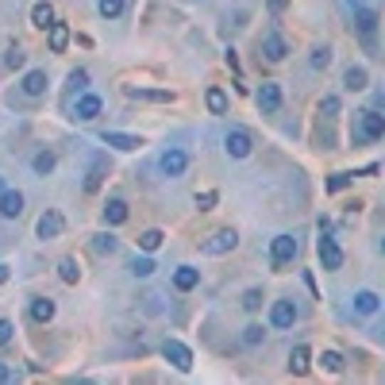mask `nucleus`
I'll return each mask as SVG.
<instances>
[{"mask_svg": "<svg viewBox=\"0 0 385 385\" xmlns=\"http://www.w3.org/2000/svg\"><path fill=\"white\" fill-rule=\"evenodd\" d=\"M100 143L105 147H116V150H139L143 139L139 135H127V131H100Z\"/></svg>", "mask_w": 385, "mask_h": 385, "instance_id": "a211bd4d", "label": "nucleus"}, {"mask_svg": "<svg viewBox=\"0 0 385 385\" xmlns=\"http://www.w3.org/2000/svg\"><path fill=\"white\" fill-rule=\"evenodd\" d=\"M347 8H351V12H359V8H366V0H347Z\"/></svg>", "mask_w": 385, "mask_h": 385, "instance_id": "09e8293b", "label": "nucleus"}, {"mask_svg": "<svg viewBox=\"0 0 385 385\" xmlns=\"http://www.w3.org/2000/svg\"><path fill=\"white\" fill-rule=\"evenodd\" d=\"M4 65H8V70H23V65H27V54H23V46H12V51L4 54Z\"/></svg>", "mask_w": 385, "mask_h": 385, "instance_id": "ea45409f", "label": "nucleus"}, {"mask_svg": "<svg viewBox=\"0 0 385 385\" xmlns=\"http://www.w3.org/2000/svg\"><path fill=\"white\" fill-rule=\"evenodd\" d=\"M316 258H320V266L327 274L343 270V247L332 239V231H320V239H316Z\"/></svg>", "mask_w": 385, "mask_h": 385, "instance_id": "20e7f679", "label": "nucleus"}, {"mask_svg": "<svg viewBox=\"0 0 385 385\" xmlns=\"http://www.w3.org/2000/svg\"><path fill=\"white\" fill-rule=\"evenodd\" d=\"M8 278H12V270H8V266H4V262H0V285H4V281H8Z\"/></svg>", "mask_w": 385, "mask_h": 385, "instance_id": "de8ad7c7", "label": "nucleus"}, {"mask_svg": "<svg viewBox=\"0 0 385 385\" xmlns=\"http://www.w3.org/2000/svg\"><path fill=\"white\" fill-rule=\"evenodd\" d=\"M308 65H312V70H327V65H332V46H312Z\"/></svg>", "mask_w": 385, "mask_h": 385, "instance_id": "c9c22d12", "label": "nucleus"}, {"mask_svg": "<svg viewBox=\"0 0 385 385\" xmlns=\"http://www.w3.org/2000/svg\"><path fill=\"white\" fill-rule=\"evenodd\" d=\"M162 359L170 362L174 370H181V374L193 370V351H189L181 339H166V343H162Z\"/></svg>", "mask_w": 385, "mask_h": 385, "instance_id": "6e6552de", "label": "nucleus"}, {"mask_svg": "<svg viewBox=\"0 0 385 385\" xmlns=\"http://www.w3.org/2000/svg\"><path fill=\"white\" fill-rule=\"evenodd\" d=\"M105 177H108V162H105V158H93L89 174H85V193H97L100 185H105Z\"/></svg>", "mask_w": 385, "mask_h": 385, "instance_id": "a878e982", "label": "nucleus"}, {"mask_svg": "<svg viewBox=\"0 0 385 385\" xmlns=\"http://www.w3.org/2000/svg\"><path fill=\"white\" fill-rule=\"evenodd\" d=\"M58 278L65 281V285H78V281H81V266H78V258H70V255L58 258Z\"/></svg>", "mask_w": 385, "mask_h": 385, "instance_id": "c756f323", "label": "nucleus"}, {"mask_svg": "<svg viewBox=\"0 0 385 385\" xmlns=\"http://www.w3.org/2000/svg\"><path fill=\"white\" fill-rule=\"evenodd\" d=\"M20 212H23V193L20 189L0 193V216H4V220H20Z\"/></svg>", "mask_w": 385, "mask_h": 385, "instance_id": "aec40b11", "label": "nucleus"}, {"mask_svg": "<svg viewBox=\"0 0 385 385\" xmlns=\"http://www.w3.org/2000/svg\"><path fill=\"white\" fill-rule=\"evenodd\" d=\"M385 135V116L378 108H362L354 112V127H351V143L362 147V143H378Z\"/></svg>", "mask_w": 385, "mask_h": 385, "instance_id": "f257e3e1", "label": "nucleus"}, {"mask_svg": "<svg viewBox=\"0 0 385 385\" xmlns=\"http://www.w3.org/2000/svg\"><path fill=\"white\" fill-rule=\"evenodd\" d=\"M162 239H166V236H162V231H158V228H147L143 236H139V250H147V255H154V250L162 247Z\"/></svg>", "mask_w": 385, "mask_h": 385, "instance_id": "72a5a7b5", "label": "nucleus"}, {"mask_svg": "<svg viewBox=\"0 0 385 385\" xmlns=\"http://www.w3.org/2000/svg\"><path fill=\"white\" fill-rule=\"evenodd\" d=\"M4 189H8V185H4V177H0V193H4Z\"/></svg>", "mask_w": 385, "mask_h": 385, "instance_id": "8fccbe9b", "label": "nucleus"}, {"mask_svg": "<svg viewBox=\"0 0 385 385\" xmlns=\"http://www.w3.org/2000/svg\"><path fill=\"white\" fill-rule=\"evenodd\" d=\"M354 31H359V39H362V46H366L370 54L378 51V12H374L370 4L354 12Z\"/></svg>", "mask_w": 385, "mask_h": 385, "instance_id": "7ed1b4c3", "label": "nucleus"}, {"mask_svg": "<svg viewBox=\"0 0 385 385\" xmlns=\"http://www.w3.org/2000/svg\"><path fill=\"white\" fill-rule=\"evenodd\" d=\"M204 105H209V112H212V116H228L231 100H228V93H223L220 85H212L209 93H204Z\"/></svg>", "mask_w": 385, "mask_h": 385, "instance_id": "cd10ccee", "label": "nucleus"}, {"mask_svg": "<svg viewBox=\"0 0 385 385\" xmlns=\"http://www.w3.org/2000/svg\"><path fill=\"white\" fill-rule=\"evenodd\" d=\"M354 177H359V174H332V177H327V193H343Z\"/></svg>", "mask_w": 385, "mask_h": 385, "instance_id": "58836bf2", "label": "nucleus"}, {"mask_svg": "<svg viewBox=\"0 0 385 385\" xmlns=\"http://www.w3.org/2000/svg\"><path fill=\"white\" fill-rule=\"evenodd\" d=\"M158 170H162L166 177H181L185 170H189V150H181V147L162 150V154H158Z\"/></svg>", "mask_w": 385, "mask_h": 385, "instance_id": "0eeeda50", "label": "nucleus"}, {"mask_svg": "<svg viewBox=\"0 0 385 385\" xmlns=\"http://www.w3.org/2000/svg\"><path fill=\"white\" fill-rule=\"evenodd\" d=\"M297 250H300V243H297V236H274L270 239V266L278 270H289L293 266V258H297Z\"/></svg>", "mask_w": 385, "mask_h": 385, "instance_id": "f03ea898", "label": "nucleus"}, {"mask_svg": "<svg viewBox=\"0 0 385 385\" xmlns=\"http://www.w3.org/2000/svg\"><path fill=\"white\" fill-rule=\"evenodd\" d=\"M297 305L289 297H281V300H274V305H270V327H278V332H289V327L297 324Z\"/></svg>", "mask_w": 385, "mask_h": 385, "instance_id": "1a4fd4ad", "label": "nucleus"}, {"mask_svg": "<svg viewBox=\"0 0 385 385\" xmlns=\"http://www.w3.org/2000/svg\"><path fill=\"white\" fill-rule=\"evenodd\" d=\"M100 216H105V228H120V223H124L127 220V201H124V196H108V201H105V209H100Z\"/></svg>", "mask_w": 385, "mask_h": 385, "instance_id": "4468645a", "label": "nucleus"}, {"mask_svg": "<svg viewBox=\"0 0 385 385\" xmlns=\"http://www.w3.org/2000/svg\"><path fill=\"white\" fill-rule=\"evenodd\" d=\"M131 100H147V105H174V93L170 89H139V85H127L124 89Z\"/></svg>", "mask_w": 385, "mask_h": 385, "instance_id": "f3484780", "label": "nucleus"}, {"mask_svg": "<svg viewBox=\"0 0 385 385\" xmlns=\"http://www.w3.org/2000/svg\"><path fill=\"white\" fill-rule=\"evenodd\" d=\"M258 51H262V58L266 62H285L289 58V43H285V35H278V31H270V35H262V43H258Z\"/></svg>", "mask_w": 385, "mask_h": 385, "instance_id": "ddd939ff", "label": "nucleus"}, {"mask_svg": "<svg viewBox=\"0 0 385 385\" xmlns=\"http://www.w3.org/2000/svg\"><path fill=\"white\" fill-rule=\"evenodd\" d=\"M223 62H228V70H231V73H239V70H243V65H239V54H236V51H228V54H223Z\"/></svg>", "mask_w": 385, "mask_h": 385, "instance_id": "c03bdc74", "label": "nucleus"}, {"mask_svg": "<svg viewBox=\"0 0 385 385\" xmlns=\"http://www.w3.org/2000/svg\"><path fill=\"white\" fill-rule=\"evenodd\" d=\"M51 23H54V4H51V0H35V4H31V27L46 31Z\"/></svg>", "mask_w": 385, "mask_h": 385, "instance_id": "bb28decb", "label": "nucleus"}, {"mask_svg": "<svg viewBox=\"0 0 385 385\" xmlns=\"http://www.w3.org/2000/svg\"><path fill=\"white\" fill-rule=\"evenodd\" d=\"M116 250H120V239L112 231H97L93 236V255H116Z\"/></svg>", "mask_w": 385, "mask_h": 385, "instance_id": "c85d7f7f", "label": "nucleus"}, {"mask_svg": "<svg viewBox=\"0 0 385 385\" xmlns=\"http://www.w3.org/2000/svg\"><path fill=\"white\" fill-rule=\"evenodd\" d=\"M127 270H131V278H150V274H154V258L143 250V255H135L127 262Z\"/></svg>", "mask_w": 385, "mask_h": 385, "instance_id": "7c9ffc66", "label": "nucleus"}, {"mask_svg": "<svg viewBox=\"0 0 385 385\" xmlns=\"http://www.w3.org/2000/svg\"><path fill=\"white\" fill-rule=\"evenodd\" d=\"M46 85H51V78H46V70H27L23 73V81H20V93L23 97H31V100H39Z\"/></svg>", "mask_w": 385, "mask_h": 385, "instance_id": "2eb2a0df", "label": "nucleus"}, {"mask_svg": "<svg viewBox=\"0 0 385 385\" xmlns=\"http://www.w3.org/2000/svg\"><path fill=\"white\" fill-rule=\"evenodd\" d=\"M266 4H270V12H274V16H281L289 8V0H266Z\"/></svg>", "mask_w": 385, "mask_h": 385, "instance_id": "a18cd8bd", "label": "nucleus"}, {"mask_svg": "<svg viewBox=\"0 0 385 385\" xmlns=\"http://www.w3.org/2000/svg\"><path fill=\"white\" fill-rule=\"evenodd\" d=\"M308 366H312V351H308L305 343H297L293 351H289V374H308Z\"/></svg>", "mask_w": 385, "mask_h": 385, "instance_id": "393cba45", "label": "nucleus"}, {"mask_svg": "<svg viewBox=\"0 0 385 385\" xmlns=\"http://www.w3.org/2000/svg\"><path fill=\"white\" fill-rule=\"evenodd\" d=\"M262 300H266V297H262V289L255 285V289H247V293H243V300H239V305L247 308V312H258V308H262Z\"/></svg>", "mask_w": 385, "mask_h": 385, "instance_id": "4c0bfd02", "label": "nucleus"}, {"mask_svg": "<svg viewBox=\"0 0 385 385\" xmlns=\"http://www.w3.org/2000/svg\"><path fill=\"white\" fill-rule=\"evenodd\" d=\"M100 112H105V100H100L97 93H89V89L81 93L78 100H73V116H78L81 124H93V120H97Z\"/></svg>", "mask_w": 385, "mask_h": 385, "instance_id": "9b49d317", "label": "nucleus"}, {"mask_svg": "<svg viewBox=\"0 0 385 385\" xmlns=\"http://www.w3.org/2000/svg\"><path fill=\"white\" fill-rule=\"evenodd\" d=\"M65 231V216L58 212V209H46L43 216H39V223H35V236H39L43 243L46 239H58Z\"/></svg>", "mask_w": 385, "mask_h": 385, "instance_id": "9d476101", "label": "nucleus"}, {"mask_svg": "<svg viewBox=\"0 0 385 385\" xmlns=\"http://www.w3.org/2000/svg\"><path fill=\"white\" fill-rule=\"evenodd\" d=\"M70 89L73 93H85L89 89V70H70Z\"/></svg>", "mask_w": 385, "mask_h": 385, "instance_id": "a19ab883", "label": "nucleus"}, {"mask_svg": "<svg viewBox=\"0 0 385 385\" xmlns=\"http://www.w3.org/2000/svg\"><path fill=\"white\" fill-rule=\"evenodd\" d=\"M16 378V370H12V366H4V362H0V381H12Z\"/></svg>", "mask_w": 385, "mask_h": 385, "instance_id": "49530a36", "label": "nucleus"}, {"mask_svg": "<svg viewBox=\"0 0 385 385\" xmlns=\"http://www.w3.org/2000/svg\"><path fill=\"white\" fill-rule=\"evenodd\" d=\"M343 85L351 89V93H362V89H370V70H366V65H347V73H343Z\"/></svg>", "mask_w": 385, "mask_h": 385, "instance_id": "4be33fe9", "label": "nucleus"}, {"mask_svg": "<svg viewBox=\"0 0 385 385\" xmlns=\"http://www.w3.org/2000/svg\"><path fill=\"white\" fill-rule=\"evenodd\" d=\"M239 339H243V347H262V339H266V327H262V324H247Z\"/></svg>", "mask_w": 385, "mask_h": 385, "instance_id": "f704fd0d", "label": "nucleus"}, {"mask_svg": "<svg viewBox=\"0 0 385 385\" xmlns=\"http://www.w3.org/2000/svg\"><path fill=\"white\" fill-rule=\"evenodd\" d=\"M46 43H51V51H54V54H62L65 46H70V23L54 20L51 27H46Z\"/></svg>", "mask_w": 385, "mask_h": 385, "instance_id": "412c9836", "label": "nucleus"}, {"mask_svg": "<svg viewBox=\"0 0 385 385\" xmlns=\"http://www.w3.org/2000/svg\"><path fill=\"white\" fill-rule=\"evenodd\" d=\"M236 247H239V231L236 228H220V231H212V236L201 243L204 255H228V250H236Z\"/></svg>", "mask_w": 385, "mask_h": 385, "instance_id": "423d86ee", "label": "nucleus"}, {"mask_svg": "<svg viewBox=\"0 0 385 385\" xmlns=\"http://www.w3.org/2000/svg\"><path fill=\"white\" fill-rule=\"evenodd\" d=\"M12 335H16V324L12 320H0V347L12 343Z\"/></svg>", "mask_w": 385, "mask_h": 385, "instance_id": "37998d69", "label": "nucleus"}, {"mask_svg": "<svg viewBox=\"0 0 385 385\" xmlns=\"http://www.w3.org/2000/svg\"><path fill=\"white\" fill-rule=\"evenodd\" d=\"M216 201H220V193H216V189H204V193H196V196H193V204H196L201 212H212V209H216Z\"/></svg>", "mask_w": 385, "mask_h": 385, "instance_id": "e433bc0d", "label": "nucleus"}, {"mask_svg": "<svg viewBox=\"0 0 385 385\" xmlns=\"http://www.w3.org/2000/svg\"><path fill=\"white\" fill-rule=\"evenodd\" d=\"M320 116H324V120H335V116H339V97H324V100H320Z\"/></svg>", "mask_w": 385, "mask_h": 385, "instance_id": "79ce46f5", "label": "nucleus"}, {"mask_svg": "<svg viewBox=\"0 0 385 385\" xmlns=\"http://www.w3.org/2000/svg\"><path fill=\"white\" fill-rule=\"evenodd\" d=\"M381 308V297L374 293V289H359V293H354V312L359 316H374Z\"/></svg>", "mask_w": 385, "mask_h": 385, "instance_id": "b1692460", "label": "nucleus"}, {"mask_svg": "<svg viewBox=\"0 0 385 385\" xmlns=\"http://www.w3.org/2000/svg\"><path fill=\"white\" fill-rule=\"evenodd\" d=\"M281 100H285V97H281V85H278V81H262L258 93H255V105L266 112V116L281 112Z\"/></svg>", "mask_w": 385, "mask_h": 385, "instance_id": "f8f14e48", "label": "nucleus"}, {"mask_svg": "<svg viewBox=\"0 0 385 385\" xmlns=\"http://www.w3.org/2000/svg\"><path fill=\"white\" fill-rule=\"evenodd\" d=\"M54 166H58V154H54L51 147H43V150H35V154H31V170L39 174V177L54 174Z\"/></svg>", "mask_w": 385, "mask_h": 385, "instance_id": "5701e85b", "label": "nucleus"}, {"mask_svg": "<svg viewBox=\"0 0 385 385\" xmlns=\"http://www.w3.org/2000/svg\"><path fill=\"white\" fill-rule=\"evenodd\" d=\"M170 281H174L177 293H193V289L201 285V270H196V266H177Z\"/></svg>", "mask_w": 385, "mask_h": 385, "instance_id": "6ab92c4d", "label": "nucleus"}, {"mask_svg": "<svg viewBox=\"0 0 385 385\" xmlns=\"http://www.w3.org/2000/svg\"><path fill=\"white\" fill-rule=\"evenodd\" d=\"M97 12L105 16V20H120V16L127 12V0H97Z\"/></svg>", "mask_w": 385, "mask_h": 385, "instance_id": "2f4dec72", "label": "nucleus"}, {"mask_svg": "<svg viewBox=\"0 0 385 385\" xmlns=\"http://www.w3.org/2000/svg\"><path fill=\"white\" fill-rule=\"evenodd\" d=\"M250 150H255V135L243 127H231L228 135H223V154L228 158H250Z\"/></svg>", "mask_w": 385, "mask_h": 385, "instance_id": "39448f33", "label": "nucleus"}, {"mask_svg": "<svg viewBox=\"0 0 385 385\" xmlns=\"http://www.w3.org/2000/svg\"><path fill=\"white\" fill-rule=\"evenodd\" d=\"M54 312H58V305H54L51 297H31V305H27V316H31V324H51Z\"/></svg>", "mask_w": 385, "mask_h": 385, "instance_id": "dca6fc26", "label": "nucleus"}, {"mask_svg": "<svg viewBox=\"0 0 385 385\" xmlns=\"http://www.w3.org/2000/svg\"><path fill=\"white\" fill-rule=\"evenodd\" d=\"M316 362H320L327 374H343V370H347V359H343L339 351H324V354H320V359H316Z\"/></svg>", "mask_w": 385, "mask_h": 385, "instance_id": "473e14b6", "label": "nucleus"}]
</instances>
